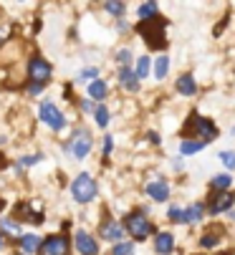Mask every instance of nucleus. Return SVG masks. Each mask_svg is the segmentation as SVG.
I'll return each instance as SVG.
<instances>
[{
	"instance_id": "f257e3e1",
	"label": "nucleus",
	"mask_w": 235,
	"mask_h": 255,
	"mask_svg": "<svg viewBox=\"0 0 235 255\" xmlns=\"http://www.w3.org/2000/svg\"><path fill=\"white\" fill-rule=\"evenodd\" d=\"M165 28H167V20L162 15H152L147 20H139V25H137V30L142 33V38L147 41V46L154 48V51H162L167 46Z\"/></svg>"
},
{
	"instance_id": "f03ea898",
	"label": "nucleus",
	"mask_w": 235,
	"mask_h": 255,
	"mask_svg": "<svg viewBox=\"0 0 235 255\" xmlns=\"http://www.w3.org/2000/svg\"><path fill=\"white\" fill-rule=\"evenodd\" d=\"M51 74H53L51 63L43 61V58H38V56H33V58L28 61V81H30V91H33V94L41 91V89L51 81Z\"/></svg>"
},
{
	"instance_id": "7ed1b4c3",
	"label": "nucleus",
	"mask_w": 235,
	"mask_h": 255,
	"mask_svg": "<svg viewBox=\"0 0 235 255\" xmlns=\"http://www.w3.org/2000/svg\"><path fill=\"white\" fill-rule=\"evenodd\" d=\"M96 192H99V187H96V179L91 177V174H78L76 179H73V185H71V195H73V200L76 202H81V205H86V202H91L94 197H96Z\"/></svg>"
},
{
	"instance_id": "20e7f679",
	"label": "nucleus",
	"mask_w": 235,
	"mask_h": 255,
	"mask_svg": "<svg viewBox=\"0 0 235 255\" xmlns=\"http://www.w3.org/2000/svg\"><path fill=\"white\" fill-rule=\"evenodd\" d=\"M185 134H195V139H198V141L208 144V141H213V139H215L218 129H215V124H213L210 119L192 114V117H190V122H187V127H185Z\"/></svg>"
},
{
	"instance_id": "39448f33",
	"label": "nucleus",
	"mask_w": 235,
	"mask_h": 255,
	"mask_svg": "<svg viewBox=\"0 0 235 255\" xmlns=\"http://www.w3.org/2000/svg\"><path fill=\"white\" fill-rule=\"evenodd\" d=\"M124 230H127L134 240H144V238H149V235L154 233L152 223L147 220L142 212H132V215L124 217Z\"/></svg>"
},
{
	"instance_id": "423d86ee",
	"label": "nucleus",
	"mask_w": 235,
	"mask_h": 255,
	"mask_svg": "<svg viewBox=\"0 0 235 255\" xmlns=\"http://www.w3.org/2000/svg\"><path fill=\"white\" fill-rule=\"evenodd\" d=\"M91 144H94V139H91V134L86 131V129H78L76 134H73V139H71V144L66 147V152L73 157V159H84L89 152H91Z\"/></svg>"
},
{
	"instance_id": "0eeeda50",
	"label": "nucleus",
	"mask_w": 235,
	"mask_h": 255,
	"mask_svg": "<svg viewBox=\"0 0 235 255\" xmlns=\"http://www.w3.org/2000/svg\"><path fill=\"white\" fill-rule=\"evenodd\" d=\"M68 250H71V240L66 235H51L41 240L38 255H68Z\"/></svg>"
},
{
	"instance_id": "6e6552de",
	"label": "nucleus",
	"mask_w": 235,
	"mask_h": 255,
	"mask_svg": "<svg viewBox=\"0 0 235 255\" xmlns=\"http://www.w3.org/2000/svg\"><path fill=\"white\" fill-rule=\"evenodd\" d=\"M41 119H43V124H48V127L56 129V131H61V129L66 127V117L58 112V106H56L53 101H43V104H41Z\"/></svg>"
},
{
	"instance_id": "1a4fd4ad",
	"label": "nucleus",
	"mask_w": 235,
	"mask_h": 255,
	"mask_svg": "<svg viewBox=\"0 0 235 255\" xmlns=\"http://www.w3.org/2000/svg\"><path fill=\"white\" fill-rule=\"evenodd\" d=\"M235 202V195L233 192H218L210 197V212L213 215H220V212H228Z\"/></svg>"
},
{
	"instance_id": "9d476101",
	"label": "nucleus",
	"mask_w": 235,
	"mask_h": 255,
	"mask_svg": "<svg viewBox=\"0 0 235 255\" xmlns=\"http://www.w3.org/2000/svg\"><path fill=\"white\" fill-rule=\"evenodd\" d=\"M76 248H78V253H81V255H96L99 253V243L86 230H78L76 233Z\"/></svg>"
},
{
	"instance_id": "9b49d317",
	"label": "nucleus",
	"mask_w": 235,
	"mask_h": 255,
	"mask_svg": "<svg viewBox=\"0 0 235 255\" xmlns=\"http://www.w3.org/2000/svg\"><path fill=\"white\" fill-rule=\"evenodd\" d=\"M147 195L152 200H157V202H165L170 197V185H167L165 179H154V182H149V185H147Z\"/></svg>"
},
{
	"instance_id": "f8f14e48",
	"label": "nucleus",
	"mask_w": 235,
	"mask_h": 255,
	"mask_svg": "<svg viewBox=\"0 0 235 255\" xmlns=\"http://www.w3.org/2000/svg\"><path fill=\"white\" fill-rule=\"evenodd\" d=\"M154 250L160 253V255H170L175 250V238L170 233H160V235H157V240H154Z\"/></svg>"
},
{
	"instance_id": "ddd939ff",
	"label": "nucleus",
	"mask_w": 235,
	"mask_h": 255,
	"mask_svg": "<svg viewBox=\"0 0 235 255\" xmlns=\"http://www.w3.org/2000/svg\"><path fill=\"white\" fill-rule=\"evenodd\" d=\"M122 235H124V228H122L119 223L109 220V223L101 225V238H104V240H122Z\"/></svg>"
},
{
	"instance_id": "4468645a",
	"label": "nucleus",
	"mask_w": 235,
	"mask_h": 255,
	"mask_svg": "<svg viewBox=\"0 0 235 255\" xmlns=\"http://www.w3.org/2000/svg\"><path fill=\"white\" fill-rule=\"evenodd\" d=\"M119 84H122L124 89H129V91H137V89H139V81H137L134 71H132L129 66H122V71H119Z\"/></svg>"
},
{
	"instance_id": "2eb2a0df",
	"label": "nucleus",
	"mask_w": 235,
	"mask_h": 255,
	"mask_svg": "<svg viewBox=\"0 0 235 255\" xmlns=\"http://www.w3.org/2000/svg\"><path fill=\"white\" fill-rule=\"evenodd\" d=\"M177 91H180L182 96H192L195 91H198V84H195V79H192L190 74H182V76L177 79Z\"/></svg>"
},
{
	"instance_id": "dca6fc26",
	"label": "nucleus",
	"mask_w": 235,
	"mask_h": 255,
	"mask_svg": "<svg viewBox=\"0 0 235 255\" xmlns=\"http://www.w3.org/2000/svg\"><path fill=\"white\" fill-rule=\"evenodd\" d=\"M18 245H20V250H23L25 255H33V253H38V248H41V238H35V235H23Z\"/></svg>"
},
{
	"instance_id": "f3484780",
	"label": "nucleus",
	"mask_w": 235,
	"mask_h": 255,
	"mask_svg": "<svg viewBox=\"0 0 235 255\" xmlns=\"http://www.w3.org/2000/svg\"><path fill=\"white\" fill-rule=\"evenodd\" d=\"M203 212H205L203 205H190L185 210V223H200L203 220Z\"/></svg>"
},
{
	"instance_id": "a211bd4d",
	"label": "nucleus",
	"mask_w": 235,
	"mask_h": 255,
	"mask_svg": "<svg viewBox=\"0 0 235 255\" xmlns=\"http://www.w3.org/2000/svg\"><path fill=\"white\" fill-rule=\"evenodd\" d=\"M200 149H205V144L198 141V139H185V141L180 144V152H182V154H195V152H200Z\"/></svg>"
},
{
	"instance_id": "6ab92c4d",
	"label": "nucleus",
	"mask_w": 235,
	"mask_h": 255,
	"mask_svg": "<svg viewBox=\"0 0 235 255\" xmlns=\"http://www.w3.org/2000/svg\"><path fill=\"white\" fill-rule=\"evenodd\" d=\"M106 91H109V89H106V84H104L101 79H96V81L89 84V96H91V99H106Z\"/></svg>"
},
{
	"instance_id": "aec40b11",
	"label": "nucleus",
	"mask_w": 235,
	"mask_h": 255,
	"mask_svg": "<svg viewBox=\"0 0 235 255\" xmlns=\"http://www.w3.org/2000/svg\"><path fill=\"white\" fill-rule=\"evenodd\" d=\"M167 71H170V58L167 56H160V58H157V63H154V76L157 79H165Z\"/></svg>"
},
{
	"instance_id": "412c9836",
	"label": "nucleus",
	"mask_w": 235,
	"mask_h": 255,
	"mask_svg": "<svg viewBox=\"0 0 235 255\" xmlns=\"http://www.w3.org/2000/svg\"><path fill=\"white\" fill-rule=\"evenodd\" d=\"M134 76H137V81L149 76V58H147V56H142V58L137 61V71H134Z\"/></svg>"
},
{
	"instance_id": "4be33fe9",
	"label": "nucleus",
	"mask_w": 235,
	"mask_h": 255,
	"mask_svg": "<svg viewBox=\"0 0 235 255\" xmlns=\"http://www.w3.org/2000/svg\"><path fill=\"white\" fill-rule=\"evenodd\" d=\"M230 182H233L230 174H218V177H213V187L220 190V192H225V190L230 187Z\"/></svg>"
},
{
	"instance_id": "5701e85b",
	"label": "nucleus",
	"mask_w": 235,
	"mask_h": 255,
	"mask_svg": "<svg viewBox=\"0 0 235 255\" xmlns=\"http://www.w3.org/2000/svg\"><path fill=\"white\" fill-rule=\"evenodd\" d=\"M94 117H96V124H99V127H106V124H109V109H106L104 104L96 106V109H94Z\"/></svg>"
},
{
	"instance_id": "b1692460",
	"label": "nucleus",
	"mask_w": 235,
	"mask_h": 255,
	"mask_svg": "<svg viewBox=\"0 0 235 255\" xmlns=\"http://www.w3.org/2000/svg\"><path fill=\"white\" fill-rule=\"evenodd\" d=\"M111 255H134V245L132 243H116L111 248Z\"/></svg>"
},
{
	"instance_id": "393cba45",
	"label": "nucleus",
	"mask_w": 235,
	"mask_h": 255,
	"mask_svg": "<svg viewBox=\"0 0 235 255\" xmlns=\"http://www.w3.org/2000/svg\"><path fill=\"white\" fill-rule=\"evenodd\" d=\"M152 15H157V3H142V5H139V18L147 20V18H152Z\"/></svg>"
},
{
	"instance_id": "a878e982",
	"label": "nucleus",
	"mask_w": 235,
	"mask_h": 255,
	"mask_svg": "<svg viewBox=\"0 0 235 255\" xmlns=\"http://www.w3.org/2000/svg\"><path fill=\"white\" fill-rule=\"evenodd\" d=\"M218 243H220V238H218L215 233H208V235H203V240H200L203 248H215Z\"/></svg>"
},
{
	"instance_id": "bb28decb",
	"label": "nucleus",
	"mask_w": 235,
	"mask_h": 255,
	"mask_svg": "<svg viewBox=\"0 0 235 255\" xmlns=\"http://www.w3.org/2000/svg\"><path fill=\"white\" fill-rule=\"evenodd\" d=\"M220 162L228 169H235V152H220Z\"/></svg>"
},
{
	"instance_id": "cd10ccee",
	"label": "nucleus",
	"mask_w": 235,
	"mask_h": 255,
	"mask_svg": "<svg viewBox=\"0 0 235 255\" xmlns=\"http://www.w3.org/2000/svg\"><path fill=\"white\" fill-rule=\"evenodd\" d=\"M104 8H106V13H111V15H122L127 5H124V3H106Z\"/></svg>"
},
{
	"instance_id": "c85d7f7f",
	"label": "nucleus",
	"mask_w": 235,
	"mask_h": 255,
	"mask_svg": "<svg viewBox=\"0 0 235 255\" xmlns=\"http://www.w3.org/2000/svg\"><path fill=\"white\" fill-rule=\"evenodd\" d=\"M170 220H172V223H185V210L170 207Z\"/></svg>"
},
{
	"instance_id": "c756f323",
	"label": "nucleus",
	"mask_w": 235,
	"mask_h": 255,
	"mask_svg": "<svg viewBox=\"0 0 235 255\" xmlns=\"http://www.w3.org/2000/svg\"><path fill=\"white\" fill-rule=\"evenodd\" d=\"M96 76H99V71H96V68H84L81 74H78V79H81V81H89V79L96 81Z\"/></svg>"
},
{
	"instance_id": "7c9ffc66",
	"label": "nucleus",
	"mask_w": 235,
	"mask_h": 255,
	"mask_svg": "<svg viewBox=\"0 0 235 255\" xmlns=\"http://www.w3.org/2000/svg\"><path fill=\"white\" fill-rule=\"evenodd\" d=\"M116 61H119L122 66H127V63L132 61V51H127V48H122L119 53H116Z\"/></svg>"
},
{
	"instance_id": "2f4dec72",
	"label": "nucleus",
	"mask_w": 235,
	"mask_h": 255,
	"mask_svg": "<svg viewBox=\"0 0 235 255\" xmlns=\"http://www.w3.org/2000/svg\"><path fill=\"white\" fill-rule=\"evenodd\" d=\"M111 149H114V139H111V136H106V139H104V157H109V154H111Z\"/></svg>"
},
{
	"instance_id": "473e14b6",
	"label": "nucleus",
	"mask_w": 235,
	"mask_h": 255,
	"mask_svg": "<svg viewBox=\"0 0 235 255\" xmlns=\"http://www.w3.org/2000/svg\"><path fill=\"white\" fill-rule=\"evenodd\" d=\"M38 159H41L38 154H35V157H23V159H20V167H30V164H35Z\"/></svg>"
},
{
	"instance_id": "72a5a7b5",
	"label": "nucleus",
	"mask_w": 235,
	"mask_h": 255,
	"mask_svg": "<svg viewBox=\"0 0 235 255\" xmlns=\"http://www.w3.org/2000/svg\"><path fill=\"white\" fill-rule=\"evenodd\" d=\"M3 245H5V238H3V233H0V250H3Z\"/></svg>"
},
{
	"instance_id": "f704fd0d",
	"label": "nucleus",
	"mask_w": 235,
	"mask_h": 255,
	"mask_svg": "<svg viewBox=\"0 0 235 255\" xmlns=\"http://www.w3.org/2000/svg\"><path fill=\"white\" fill-rule=\"evenodd\" d=\"M3 207H5V200H0V212H3Z\"/></svg>"
}]
</instances>
